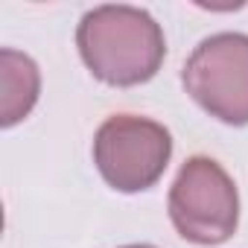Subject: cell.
Here are the masks:
<instances>
[{"instance_id": "cell-3", "label": "cell", "mask_w": 248, "mask_h": 248, "mask_svg": "<svg viewBox=\"0 0 248 248\" xmlns=\"http://www.w3.org/2000/svg\"><path fill=\"white\" fill-rule=\"evenodd\" d=\"M172 138L155 120L114 114L96 129L93 161L99 175L120 193L149 190L167 170Z\"/></svg>"}, {"instance_id": "cell-2", "label": "cell", "mask_w": 248, "mask_h": 248, "mask_svg": "<svg viewBox=\"0 0 248 248\" xmlns=\"http://www.w3.org/2000/svg\"><path fill=\"white\" fill-rule=\"evenodd\" d=\"M170 219L196 245H219L239 225V193L233 178L204 155L190 158L170 187Z\"/></svg>"}, {"instance_id": "cell-4", "label": "cell", "mask_w": 248, "mask_h": 248, "mask_svg": "<svg viewBox=\"0 0 248 248\" xmlns=\"http://www.w3.org/2000/svg\"><path fill=\"white\" fill-rule=\"evenodd\" d=\"M187 93L228 126L248 123V35L219 32L204 38L184 62Z\"/></svg>"}, {"instance_id": "cell-5", "label": "cell", "mask_w": 248, "mask_h": 248, "mask_svg": "<svg viewBox=\"0 0 248 248\" xmlns=\"http://www.w3.org/2000/svg\"><path fill=\"white\" fill-rule=\"evenodd\" d=\"M41 73L38 64L12 47L0 50V126L21 123L38 102Z\"/></svg>"}, {"instance_id": "cell-1", "label": "cell", "mask_w": 248, "mask_h": 248, "mask_svg": "<svg viewBox=\"0 0 248 248\" xmlns=\"http://www.w3.org/2000/svg\"><path fill=\"white\" fill-rule=\"evenodd\" d=\"M79 56L88 70L114 88L149 82L167 56L161 24L138 6H96L82 15L76 30Z\"/></svg>"}, {"instance_id": "cell-6", "label": "cell", "mask_w": 248, "mask_h": 248, "mask_svg": "<svg viewBox=\"0 0 248 248\" xmlns=\"http://www.w3.org/2000/svg\"><path fill=\"white\" fill-rule=\"evenodd\" d=\"M123 248H155V245H123Z\"/></svg>"}]
</instances>
